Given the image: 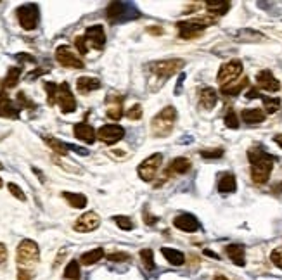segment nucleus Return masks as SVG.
<instances>
[{"mask_svg": "<svg viewBox=\"0 0 282 280\" xmlns=\"http://www.w3.org/2000/svg\"><path fill=\"white\" fill-rule=\"evenodd\" d=\"M247 159L251 163V180L256 185L267 184L274 168V156L261 147H253L247 151Z\"/></svg>", "mask_w": 282, "mask_h": 280, "instance_id": "f257e3e1", "label": "nucleus"}, {"mask_svg": "<svg viewBox=\"0 0 282 280\" xmlns=\"http://www.w3.org/2000/svg\"><path fill=\"white\" fill-rule=\"evenodd\" d=\"M176 121V109L172 106L165 107L163 111H159L151 121V130L154 137H168L173 131V124Z\"/></svg>", "mask_w": 282, "mask_h": 280, "instance_id": "f03ea898", "label": "nucleus"}, {"mask_svg": "<svg viewBox=\"0 0 282 280\" xmlns=\"http://www.w3.org/2000/svg\"><path fill=\"white\" fill-rule=\"evenodd\" d=\"M216 19L212 16H205V18H191V19H183V21L176 23L178 28L180 38H196L205 31L208 26L215 25Z\"/></svg>", "mask_w": 282, "mask_h": 280, "instance_id": "7ed1b4c3", "label": "nucleus"}, {"mask_svg": "<svg viewBox=\"0 0 282 280\" xmlns=\"http://www.w3.org/2000/svg\"><path fill=\"white\" fill-rule=\"evenodd\" d=\"M16 261H18L19 268L30 270L32 266H35L40 261V249L38 244L35 241H30L25 239L21 244L18 246V251H16Z\"/></svg>", "mask_w": 282, "mask_h": 280, "instance_id": "20e7f679", "label": "nucleus"}, {"mask_svg": "<svg viewBox=\"0 0 282 280\" xmlns=\"http://www.w3.org/2000/svg\"><path fill=\"white\" fill-rule=\"evenodd\" d=\"M183 66H185V62L182 59H166V61H154L147 67L154 76L166 80L175 75V73H178Z\"/></svg>", "mask_w": 282, "mask_h": 280, "instance_id": "39448f33", "label": "nucleus"}, {"mask_svg": "<svg viewBox=\"0 0 282 280\" xmlns=\"http://www.w3.org/2000/svg\"><path fill=\"white\" fill-rule=\"evenodd\" d=\"M16 16H18V19H19V25H21L23 30H26V31H33V30L38 26L40 11H38V5L36 4L19 5V7L16 9Z\"/></svg>", "mask_w": 282, "mask_h": 280, "instance_id": "423d86ee", "label": "nucleus"}, {"mask_svg": "<svg viewBox=\"0 0 282 280\" xmlns=\"http://www.w3.org/2000/svg\"><path fill=\"white\" fill-rule=\"evenodd\" d=\"M137 16H139L137 9L132 4H125V2H113L106 9V18L109 19V23L127 21L128 18L134 19Z\"/></svg>", "mask_w": 282, "mask_h": 280, "instance_id": "0eeeda50", "label": "nucleus"}, {"mask_svg": "<svg viewBox=\"0 0 282 280\" xmlns=\"http://www.w3.org/2000/svg\"><path fill=\"white\" fill-rule=\"evenodd\" d=\"M243 76V62L241 61H229V62L222 64V67L218 69V76H216V82L218 85L227 87L230 83H234L236 80H239Z\"/></svg>", "mask_w": 282, "mask_h": 280, "instance_id": "6e6552de", "label": "nucleus"}, {"mask_svg": "<svg viewBox=\"0 0 282 280\" xmlns=\"http://www.w3.org/2000/svg\"><path fill=\"white\" fill-rule=\"evenodd\" d=\"M161 163H163V154L156 153L152 156H149L147 159H144L137 168V173L141 177V180L144 182H152L158 175L159 168H161Z\"/></svg>", "mask_w": 282, "mask_h": 280, "instance_id": "1a4fd4ad", "label": "nucleus"}, {"mask_svg": "<svg viewBox=\"0 0 282 280\" xmlns=\"http://www.w3.org/2000/svg\"><path fill=\"white\" fill-rule=\"evenodd\" d=\"M56 104L61 107V113L70 114L76 111V99H74L73 92H71L70 85L66 82L57 85L56 90Z\"/></svg>", "mask_w": 282, "mask_h": 280, "instance_id": "9d476101", "label": "nucleus"}, {"mask_svg": "<svg viewBox=\"0 0 282 280\" xmlns=\"http://www.w3.org/2000/svg\"><path fill=\"white\" fill-rule=\"evenodd\" d=\"M56 61L64 67H73V69H83L85 64L76 52L70 45H59L56 49Z\"/></svg>", "mask_w": 282, "mask_h": 280, "instance_id": "9b49d317", "label": "nucleus"}, {"mask_svg": "<svg viewBox=\"0 0 282 280\" xmlns=\"http://www.w3.org/2000/svg\"><path fill=\"white\" fill-rule=\"evenodd\" d=\"M83 40H85V45L87 47H92V49H104L106 45V33H104V26L103 25H94L90 28H87L83 35Z\"/></svg>", "mask_w": 282, "mask_h": 280, "instance_id": "f8f14e48", "label": "nucleus"}, {"mask_svg": "<svg viewBox=\"0 0 282 280\" xmlns=\"http://www.w3.org/2000/svg\"><path fill=\"white\" fill-rule=\"evenodd\" d=\"M125 137V130L120 124H104L97 130V138L101 142L107 144V146H113V144L120 142L121 138Z\"/></svg>", "mask_w": 282, "mask_h": 280, "instance_id": "ddd939ff", "label": "nucleus"}, {"mask_svg": "<svg viewBox=\"0 0 282 280\" xmlns=\"http://www.w3.org/2000/svg\"><path fill=\"white\" fill-rule=\"evenodd\" d=\"M101 225V218L97 213L94 211H88V213H83L76 221H74V230L80 232V234H88V232H94L96 228H99Z\"/></svg>", "mask_w": 282, "mask_h": 280, "instance_id": "4468645a", "label": "nucleus"}, {"mask_svg": "<svg viewBox=\"0 0 282 280\" xmlns=\"http://www.w3.org/2000/svg\"><path fill=\"white\" fill-rule=\"evenodd\" d=\"M173 225H175V228H178V230H182V232H187V234H194V232H198L199 227H201L198 218L191 213L178 215V217L173 220Z\"/></svg>", "mask_w": 282, "mask_h": 280, "instance_id": "2eb2a0df", "label": "nucleus"}, {"mask_svg": "<svg viewBox=\"0 0 282 280\" xmlns=\"http://www.w3.org/2000/svg\"><path fill=\"white\" fill-rule=\"evenodd\" d=\"M256 85H258V89L265 90V92H277V90H281L279 80L275 78V76L272 75V71H268V69H263V71L258 73Z\"/></svg>", "mask_w": 282, "mask_h": 280, "instance_id": "dca6fc26", "label": "nucleus"}, {"mask_svg": "<svg viewBox=\"0 0 282 280\" xmlns=\"http://www.w3.org/2000/svg\"><path fill=\"white\" fill-rule=\"evenodd\" d=\"M19 114H21V106L14 104L9 97L0 95V118H11V120H18Z\"/></svg>", "mask_w": 282, "mask_h": 280, "instance_id": "f3484780", "label": "nucleus"}, {"mask_svg": "<svg viewBox=\"0 0 282 280\" xmlns=\"http://www.w3.org/2000/svg\"><path fill=\"white\" fill-rule=\"evenodd\" d=\"M73 133L78 140H81V142H85V144H94L96 142V138H97L96 130H94L87 121H81V123L74 124Z\"/></svg>", "mask_w": 282, "mask_h": 280, "instance_id": "a211bd4d", "label": "nucleus"}, {"mask_svg": "<svg viewBox=\"0 0 282 280\" xmlns=\"http://www.w3.org/2000/svg\"><path fill=\"white\" fill-rule=\"evenodd\" d=\"M225 252L230 258V261L236 263L237 266L246 265V249H244L243 244H229L225 248Z\"/></svg>", "mask_w": 282, "mask_h": 280, "instance_id": "6ab92c4d", "label": "nucleus"}, {"mask_svg": "<svg viewBox=\"0 0 282 280\" xmlns=\"http://www.w3.org/2000/svg\"><path fill=\"white\" fill-rule=\"evenodd\" d=\"M206 5V11L212 14V18H220V16L227 14L230 9V2H227V0H208V2H205Z\"/></svg>", "mask_w": 282, "mask_h": 280, "instance_id": "aec40b11", "label": "nucleus"}, {"mask_svg": "<svg viewBox=\"0 0 282 280\" xmlns=\"http://www.w3.org/2000/svg\"><path fill=\"white\" fill-rule=\"evenodd\" d=\"M76 89L80 93H88V92H94V90H99L101 89V80L99 78H92V76H80L76 80Z\"/></svg>", "mask_w": 282, "mask_h": 280, "instance_id": "412c9836", "label": "nucleus"}, {"mask_svg": "<svg viewBox=\"0 0 282 280\" xmlns=\"http://www.w3.org/2000/svg\"><path fill=\"white\" fill-rule=\"evenodd\" d=\"M216 100H218V95H216V90L212 89V87H205L199 92V102L206 111H212L216 106Z\"/></svg>", "mask_w": 282, "mask_h": 280, "instance_id": "4be33fe9", "label": "nucleus"}, {"mask_svg": "<svg viewBox=\"0 0 282 280\" xmlns=\"http://www.w3.org/2000/svg\"><path fill=\"white\" fill-rule=\"evenodd\" d=\"M191 170V161L187 159V157H175V159L170 163V166H168V173L170 175H183V173H187V171Z\"/></svg>", "mask_w": 282, "mask_h": 280, "instance_id": "5701e85b", "label": "nucleus"}, {"mask_svg": "<svg viewBox=\"0 0 282 280\" xmlns=\"http://www.w3.org/2000/svg\"><path fill=\"white\" fill-rule=\"evenodd\" d=\"M163 256L166 258V261L173 266H182L185 263V256H183L182 251L178 249H172V248H161Z\"/></svg>", "mask_w": 282, "mask_h": 280, "instance_id": "b1692460", "label": "nucleus"}, {"mask_svg": "<svg viewBox=\"0 0 282 280\" xmlns=\"http://www.w3.org/2000/svg\"><path fill=\"white\" fill-rule=\"evenodd\" d=\"M63 197L66 199V202L74 209H83L87 208V195L78 194V192H63Z\"/></svg>", "mask_w": 282, "mask_h": 280, "instance_id": "393cba45", "label": "nucleus"}, {"mask_svg": "<svg viewBox=\"0 0 282 280\" xmlns=\"http://www.w3.org/2000/svg\"><path fill=\"white\" fill-rule=\"evenodd\" d=\"M237 188V182H236V177L232 173H225L220 177L218 180V190L222 194H230V192H236Z\"/></svg>", "mask_w": 282, "mask_h": 280, "instance_id": "a878e982", "label": "nucleus"}, {"mask_svg": "<svg viewBox=\"0 0 282 280\" xmlns=\"http://www.w3.org/2000/svg\"><path fill=\"white\" fill-rule=\"evenodd\" d=\"M19 78H21V67H18V66L9 67L7 76H5L4 83H2V90L5 92L7 89H14V87L19 83Z\"/></svg>", "mask_w": 282, "mask_h": 280, "instance_id": "bb28decb", "label": "nucleus"}, {"mask_svg": "<svg viewBox=\"0 0 282 280\" xmlns=\"http://www.w3.org/2000/svg\"><path fill=\"white\" fill-rule=\"evenodd\" d=\"M241 118L247 124H258L261 121H265V113L261 109H244L241 113Z\"/></svg>", "mask_w": 282, "mask_h": 280, "instance_id": "cd10ccee", "label": "nucleus"}, {"mask_svg": "<svg viewBox=\"0 0 282 280\" xmlns=\"http://www.w3.org/2000/svg\"><path fill=\"white\" fill-rule=\"evenodd\" d=\"M121 100H123V97H116L114 100L107 99V118H111V120H120L121 116H123V107H121Z\"/></svg>", "mask_w": 282, "mask_h": 280, "instance_id": "c85d7f7f", "label": "nucleus"}, {"mask_svg": "<svg viewBox=\"0 0 282 280\" xmlns=\"http://www.w3.org/2000/svg\"><path fill=\"white\" fill-rule=\"evenodd\" d=\"M247 83H249L247 76L243 75L239 80H237V82H234V83H230V85L223 87V89H222V93H223V95H237V93H241V90L246 89Z\"/></svg>", "mask_w": 282, "mask_h": 280, "instance_id": "c756f323", "label": "nucleus"}, {"mask_svg": "<svg viewBox=\"0 0 282 280\" xmlns=\"http://www.w3.org/2000/svg\"><path fill=\"white\" fill-rule=\"evenodd\" d=\"M104 256V249L103 248H97V249H92V251H87L81 254V265H94V263H97L99 259H103Z\"/></svg>", "mask_w": 282, "mask_h": 280, "instance_id": "7c9ffc66", "label": "nucleus"}, {"mask_svg": "<svg viewBox=\"0 0 282 280\" xmlns=\"http://www.w3.org/2000/svg\"><path fill=\"white\" fill-rule=\"evenodd\" d=\"M236 38L239 40V42H261L263 40V35H261L260 31H256V30H241V31H237Z\"/></svg>", "mask_w": 282, "mask_h": 280, "instance_id": "2f4dec72", "label": "nucleus"}, {"mask_svg": "<svg viewBox=\"0 0 282 280\" xmlns=\"http://www.w3.org/2000/svg\"><path fill=\"white\" fill-rule=\"evenodd\" d=\"M45 142H47V146H49L56 154H61V156H68V153H70V149H68V144L66 142H61V140H57V138L45 137Z\"/></svg>", "mask_w": 282, "mask_h": 280, "instance_id": "473e14b6", "label": "nucleus"}, {"mask_svg": "<svg viewBox=\"0 0 282 280\" xmlns=\"http://www.w3.org/2000/svg\"><path fill=\"white\" fill-rule=\"evenodd\" d=\"M81 277V272H80V263L76 259H71L68 263V266L64 268V279H70V280H78Z\"/></svg>", "mask_w": 282, "mask_h": 280, "instance_id": "72a5a7b5", "label": "nucleus"}, {"mask_svg": "<svg viewBox=\"0 0 282 280\" xmlns=\"http://www.w3.org/2000/svg\"><path fill=\"white\" fill-rule=\"evenodd\" d=\"M261 100H263V107L268 114H274L281 109V99H272V97H265V95H258Z\"/></svg>", "mask_w": 282, "mask_h": 280, "instance_id": "f704fd0d", "label": "nucleus"}, {"mask_svg": "<svg viewBox=\"0 0 282 280\" xmlns=\"http://www.w3.org/2000/svg\"><path fill=\"white\" fill-rule=\"evenodd\" d=\"M141 259H142V263H144V266L149 270V272H152V270L156 268L154 254H152L151 249H142V251H141Z\"/></svg>", "mask_w": 282, "mask_h": 280, "instance_id": "c9c22d12", "label": "nucleus"}, {"mask_svg": "<svg viewBox=\"0 0 282 280\" xmlns=\"http://www.w3.org/2000/svg\"><path fill=\"white\" fill-rule=\"evenodd\" d=\"M43 87H45V92H47V102H49V106H54L56 104V90H57V85L52 82H45L43 83Z\"/></svg>", "mask_w": 282, "mask_h": 280, "instance_id": "e433bc0d", "label": "nucleus"}, {"mask_svg": "<svg viewBox=\"0 0 282 280\" xmlns=\"http://www.w3.org/2000/svg\"><path fill=\"white\" fill-rule=\"evenodd\" d=\"M223 121H225V126L232 128V130H236V128H239V118H237L236 111H227L225 118H223Z\"/></svg>", "mask_w": 282, "mask_h": 280, "instance_id": "4c0bfd02", "label": "nucleus"}, {"mask_svg": "<svg viewBox=\"0 0 282 280\" xmlns=\"http://www.w3.org/2000/svg\"><path fill=\"white\" fill-rule=\"evenodd\" d=\"M113 221L121 228V230H132V228L135 227L134 221H132L130 218H128V217H121V215H120V217H113Z\"/></svg>", "mask_w": 282, "mask_h": 280, "instance_id": "58836bf2", "label": "nucleus"}, {"mask_svg": "<svg viewBox=\"0 0 282 280\" xmlns=\"http://www.w3.org/2000/svg\"><path fill=\"white\" fill-rule=\"evenodd\" d=\"M7 188L16 199H19V201H23V202L26 201V194L23 192V188L19 187V185H16V184H12V182H11V184H7Z\"/></svg>", "mask_w": 282, "mask_h": 280, "instance_id": "ea45409f", "label": "nucleus"}, {"mask_svg": "<svg viewBox=\"0 0 282 280\" xmlns=\"http://www.w3.org/2000/svg\"><path fill=\"white\" fill-rule=\"evenodd\" d=\"M127 118L132 121H137L142 118V106L141 104H135V106H132L130 109L127 111Z\"/></svg>", "mask_w": 282, "mask_h": 280, "instance_id": "a19ab883", "label": "nucleus"}, {"mask_svg": "<svg viewBox=\"0 0 282 280\" xmlns=\"http://www.w3.org/2000/svg\"><path fill=\"white\" fill-rule=\"evenodd\" d=\"M201 157L205 159H218L223 156V149H210V151H201Z\"/></svg>", "mask_w": 282, "mask_h": 280, "instance_id": "79ce46f5", "label": "nucleus"}, {"mask_svg": "<svg viewBox=\"0 0 282 280\" xmlns=\"http://www.w3.org/2000/svg\"><path fill=\"white\" fill-rule=\"evenodd\" d=\"M270 259H272V263L277 266V268L282 270V248L274 249V251H272V254H270Z\"/></svg>", "mask_w": 282, "mask_h": 280, "instance_id": "37998d69", "label": "nucleus"}, {"mask_svg": "<svg viewBox=\"0 0 282 280\" xmlns=\"http://www.w3.org/2000/svg\"><path fill=\"white\" fill-rule=\"evenodd\" d=\"M128 258H130V256H128L127 252H111V254H107L109 261H127Z\"/></svg>", "mask_w": 282, "mask_h": 280, "instance_id": "c03bdc74", "label": "nucleus"}, {"mask_svg": "<svg viewBox=\"0 0 282 280\" xmlns=\"http://www.w3.org/2000/svg\"><path fill=\"white\" fill-rule=\"evenodd\" d=\"M74 43H76V49H78V52H80L81 56H85V54L88 52V47L85 45V40H83V36H78V38L74 40Z\"/></svg>", "mask_w": 282, "mask_h": 280, "instance_id": "a18cd8bd", "label": "nucleus"}, {"mask_svg": "<svg viewBox=\"0 0 282 280\" xmlns=\"http://www.w3.org/2000/svg\"><path fill=\"white\" fill-rule=\"evenodd\" d=\"M32 279H33V272H32V270L18 268V280H32Z\"/></svg>", "mask_w": 282, "mask_h": 280, "instance_id": "49530a36", "label": "nucleus"}, {"mask_svg": "<svg viewBox=\"0 0 282 280\" xmlns=\"http://www.w3.org/2000/svg\"><path fill=\"white\" fill-rule=\"evenodd\" d=\"M18 100H19V106L21 107H35V104H32V100L26 99V95L23 92L18 93Z\"/></svg>", "mask_w": 282, "mask_h": 280, "instance_id": "de8ad7c7", "label": "nucleus"}, {"mask_svg": "<svg viewBox=\"0 0 282 280\" xmlns=\"http://www.w3.org/2000/svg\"><path fill=\"white\" fill-rule=\"evenodd\" d=\"M7 263V248L4 242H0V266H4Z\"/></svg>", "mask_w": 282, "mask_h": 280, "instance_id": "09e8293b", "label": "nucleus"}, {"mask_svg": "<svg viewBox=\"0 0 282 280\" xmlns=\"http://www.w3.org/2000/svg\"><path fill=\"white\" fill-rule=\"evenodd\" d=\"M156 221H158V218L156 217H152L149 211H144V223L147 225V227H151V225H154Z\"/></svg>", "mask_w": 282, "mask_h": 280, "instance_id": "8fccbe9b", "label": "nucleus"}, {"mask_svg": "<svg viewBox=\"0 0 282 280\" xmlns=\"http://www.w3.org/2000/svg\"><path fill=\"white\" fill-rule=\"evenodd\" d=\"M163 31H165V30H163L161 26H149L147 28V33H151V35H163Z\"/></svg>", "mask_w": 282, "mask_h": 280, "instance_id": "3c124183", "label": "nucleus"}, {"mask_svg": "<svg viewBox=\"0 0 282 280\" xmlns=\"http://www.w3.org/2000/svg\"><path fill=\"white\" fill-rule=\"evenodd\" d=\"M18 59H26V62H36V59L33 56H28V54H18Z\"/></svg>", "mask_w": 282, "mask_h": 280, "instance_id": "603ef678", "label": "nucleus"}, {"mask_svg": "<svg viewBox=\"0 0 282 280\" xmlns=\"http://www.w3.org/2000/svg\"><path fill=\"white\" fill-rule=\"evenodd\" d=\"M274 142L277 144L279 147L282 149V133H277V135H274Z\"/></svg>", "mask_w": 282, "mask_h": 280, "instance_id": "864d4df0", "label": "nucleus"}, {"mask_svg": "<svg viewBox=\"0 0 282 280\" xmlns=\"http://www.w3.org/2000/svg\"><path fill=\"white\" fill-rule=\"evenodd\" d=\"M205 254L210 256V258H213V259H218V254H215V252L210 251V249H205Z\"/></svg>", "mask_w": 282, "mask_h": 280, "instance_id": "5fc2aeb1", "label": "nucleus"}, {"mask_svg": "<svg viewBox=\"0 0 282 280\" xmlns=\"http://www.w3.org/2000/svg\"><path fill=\"white\" fill-rule=\"evenodd\" d=\"M213 280H229V279H227V277H223V275H216Z\"/></svg>", "mask_w": 282, "mask_h": 280, "instance_id": "6e6d98bb", "label": "nucleus"}, {"mask_svg": "<svg viewBox=\"0 0 282 280\" xmlns=\"http://www.w3.org/2000/svg\"><path fill=\"white\" fill-rule=\"evenodd\" d=\"M279 185H281V187L275 188V192H281V190H282V182H281V184H279Z\"/></svg>", "mask_w": 282, "mask_h": 280, "instance_id": "4d7b16f0", "label": "nucleus"}, {"mask_svg": "<svg viewBox=\"0 0 282 280\" xmlns=\"http://www.w3.org/2000/svg\"><path fill=\"white\" fill-rule=\"evenodd\" d=\"M2 168H4V164H2V163H0V170H2Z\"/></svg>", "mask_w": 282, "mask_h": 280, "instance_id": "13d9d810", "label": "nucleus"}, {"mask_svg": "<svg viewBox=\"0 0 282 280\" xmlns=\"http://www.w3.org/2000/svg\"><path fill=\"white\" fill-rule=\"evenodd\" d=\"M2 185H4V184H2V178H0V187H2Z\"/></svg>", "mask_w": 282, "mask_h": 280, "instance_id": "bf43d9fd", "label": "nucleus"}]
</instances>
